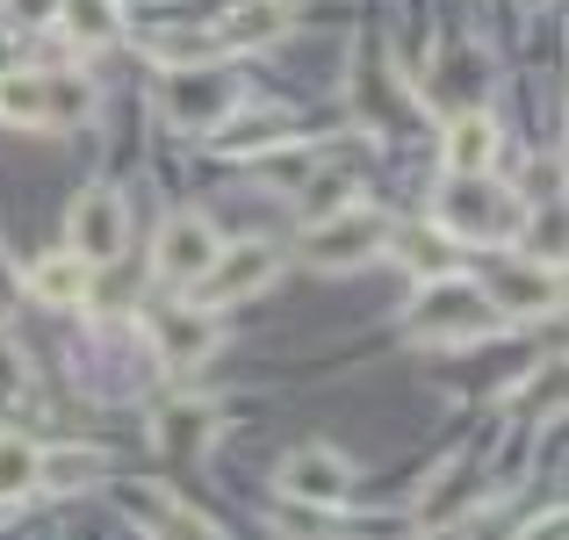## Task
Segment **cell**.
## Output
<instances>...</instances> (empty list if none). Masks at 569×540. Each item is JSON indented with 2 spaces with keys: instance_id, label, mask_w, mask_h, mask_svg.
<instances>
[{
  "instance_id": "10",
  "label": "cell",
  "mask_w": 569,
  "mask_h": 540,
  "mask_svg": "<svg viewBox=\"0 0 569 540\" xmlns=\"http://www.w3.org/2000/svg\"><path fill=\"white\" fill-rule=\"evenodd\" d=\"M152 347L167 368H202V353L217 347V332H209V310H159L152 318Z\"/></svg>"
},
{
  "instance_id": "6",
  "label": "cell",
  "mask_w": 569,
  "mask_h": 540,
  "mask_svg": "<svg viewBox=\"0 0 569 540\" xmlns=\"http://www.w3.org/2000/svg\"><path fill=\"white\" fill-rule=\"evenodd\" d=\"M231 109H238V80L223 66H181L167 80V116L181 130H217V123H231Z\"/></svg>"
},
{
  "instance_id": "3",
  "label": "cell",
  "mask_w": 569,
  "mask_h": 540,
  "mask_svg": "<svg viewBox=\"0 0 569 540\" xmlns=\"http://www.w3.org/2000/svg\"><path fill=\"white\" fill-rule=\"evenodd\" d=\"M382 246H389V217L368 209V202H339V209H325V217H310V231H303V252L318 267H361V260H376Z\"/></svg>"
},
{
  "instance_id": "7",
  "label": "cell",
  "mask_w": 569,
  "mask_h": 540,
  "mask_svg": "<svg viewBox=\"0 0 569 540\" xmlns=\"http://www.w3.org/2000/svg\"><path fill=\"white\" fill-rule=\"evenodd\" d=\"M66 238H72V252H80L87 267H109V260H123L130 217H123V202H116V188H87L80 202H72V223H66Z\"/></svg>"
},
{
  "instance_id": "20",
  "label": "cell",
  "mask_w": 569,
  "mask_h": 540,
  "mask_svg": "<svg viewBox=\"0 0 569 540\" xmlns=\"http://www.w3.org/2000/svg\"><path fill=\"white\" fill-rule=\"evenodd\" d=\"M58 14V0H8V22L14 29H43Z\"/></svg>"
},
{
  "instance_id": "8",
  "label": "cell",
  "mask_w": 569,
  "mask_h": 540,
  "mask_svg": "<svg viewBox=\"0 0 569 540\" xmlns=\"http://www.w3.org/2000/svg\"><path fill=\"white\" fill-rule=\"evenodd\" d=\"M217 246H223V238H217V223H209L202 209H181V217H167V231H159V252H152V260H159V281H181V289H188V281L209 267V252H217Z\"/></svg>"
},
{
  "instance_id": "2",
  "label": "cell",
  "mask_w": 569,
  "mask_h": 540,
  "mask_svg": "<svg viewBox=\"0 0 569 540\" xmlns=\"http://www.w3.org/2000/svg\"><path fill=\"white\" fill-rule=\"evenodd\" d=\"M411 332L418 339H432V347H461V339H490L498 332V303H490V289L483 281H469V274H432L426 289H418V303H411Z\"/></svg>"
},
{
  "instance_id": "12",
  "label": "cell",
  "mask_w": 569,
  "mask_h": 540,
  "mask_svg": "<svg viewBox=\"0 0 569 540\" xmlns=\"http://www.w3.org/2000/svg\"><path fill=\"white\" fill-rule=\"evenodd\" d=\"M289 0H238L231 14H223V29H209L217 37V51H246V43H274L281 29H289Z\"/></svg>"
},
{
  "instance_id": "16",
  "label": "cell",
  "mask_w": 569,
  "mask_h": 540,
  "mask_svg": "<svg viewBox=\"0 0 569 540\" xmlns=\"http://www.w3.org/2000/svg\"><path fill=\"white\" fill-rule=\"evenodd\" d=\"M101 476V454L87 447H58V454H37V483L43 490H87Z\"/></svg>"
},
{
  "instance_id": "17",
  "label": "cell",
  "mask_w": 569,
  "mask_h": 540,
  "mask_svg": "<svg viewBox=\"0 0 569 540\" xmlns=\"http://www.w3.org/2000/svg\"><path fill=\"white\" fill-rule=\"evenodd\" d=\"M22 490H37V447L22 432H0V504L22 498Z\"/></svg>"
},
{
  "instance_id": "5",
  "label": "cell",
  "mask_w": 569,
  "mask_h": 540,
  "mask_svg": "<svg viewBox=\"0 0 569 540\" xmlns=\"http://www.w3.org/2000/svg\"><path fill=\"white\" fill-rule=\"evenodd\" d=\"M274 490L296 498V504H310V512H339V504L353 498V461L332 454V447H296V454L281 461Z\"/></svg>"
},
{
  "instance_id": "22",
  "label": "cell",
  "mask_w": 569,
  "mask_h": 540,
  "mask_svg": "<svg viewBox=\"0 0 569 540\" xmlns=\"http://www.w3.org/2000/svg\"><path fill=\"white\" fill-rule=\"evenodd\" d=\"M527 8H548V0H527Z\"/></svg>"
},
{
  "instance_id": "19",
  "label": "cell",
  "mask_w": 569,
  "mask_h": 540,
  "mask_svg": "<svg viewBox=\"0 0 569 540\" xmlns=\"http://www.w3.org/2000/svg\"><path fill=\"white\" fill-rule=\"evenodd\" d=\"M498 310H556V274H505L490 289Z\"/></svg>"
},
{
  "instance_id": "13",
  "label": "cell",
  "mask_w": 569,
  "mask_h": 540,
  "mask_svg": "<svg viewBox=\"0 0 569 540\" xmlns=\"http://www.w3.org/2000/svg\"><path fill=\"white\" fill-rule=\"evenodd\" d=\"M0 123L8 130H51V80L43 72H0Z\"/></svg>"
},
{
  "instance_id": "4",
  "label": "cell",
  "mask_w": 569,
  "mask_h": 540,
  "mask_svg": "<svg viewBox=\"0 0 569 540\" xmlns=\"http://www.w3.org/2000/svg\"><path fill=\"white\" fill-rule=\"evenodd\" d=\"M274 252L260 246V238H246V246H217L209 252V267L188 281L194 289V310H231V303H246V296H260L267 281H274Z\"/></svg>"
},
{
  "instance_id": "9",
  "label": "cell",
  "mask_w": 569,
  "mask_h": 540,
  "mask_svg": "<svg viewBox=\"0 0 569 540\" xmlns=\"http://www.w3.org/2000/svg\"><path fill=\"white\" fill-rule=\"evenodd\" d=\"M29 296H37L43 310H72V303H87V289H94V267L80 260V252H43L37 267H29V281H22Z\"/></svg>"
},
{
  "instance_id": "21",
  "label": "cell",
  "mask_w": 569,
  "mask_h": 540,
  "mask_svg": "<svg viewBox=\"0 0 569 540\" xmlns=\"http://www.w3.org/2000/svg\"><path fill=\"white\" fill-rule=\"evenodd\" d=\"M14 296H22V274H14V267L0 260V318H8V310H14Z\"/></svg>"
},
{
  "instance_id": "15",
  "label": "cell",
  "mask_w": 569,
  "mask_h": 540,
  "mask_svg": "<svg viewBox=\"0 0 569 540\" xmlns=\"http://www.w3.org/2000/svg\"><path fill=\"white\" fill-rule=\"evenodd\" d=\"M209 426H217V418H209L202 403H173V411L159 418V447H167L173 461H188V454H202V447H209Z\"/></svg>"
},
{
  "instance_id": "11",
  "label": "cell",
  "mask_w": 569,
  "mask_h": 540,
  "mask_svg": "<svg viewBox=\"0 0 569 540\" xmlns=\"http://www.w3.org/2000/svg\"><path fill=\"white\" fill-rule=\"evenodd\" d=\"M440 159H447V173H490L498 167V123H490L483 109L455 116L447 138H440Z\"/></svg>"
},
{
  "instance_id": "14",
  "label": "cell",
  "mask_w": 569,
  "mask_h": 540,
  "mask_svg": "<svg viewBox=\"0 0 569 540\" xmlns=\"http://www.w3.org/2000/svg\"><path fill=\"white\" fill-rule=\"evenodd\" d=\"M51 22L66 29L72 43L101 51V43H116V29H123V8H116V0H58V14H51Z\"/></svg>"
},
{
  "instance_id": "1",
  "label": "cell",
  "mask_w": 569,
  "mask_h": 540,
  "mask_svg": "<svg viewBox=\"0 0 569 540\" xmlns=\"http://www.w3.org/2000/svg\"><path fill=\"white\" fill-rule=\"evenodd\" d=\"M440 231L461 246H512L527 231V202L490 188V173H455L440 188Z\"/></svg>"
},
{
  "instance_id": "18",
  "label": "cell",
  "mask_w": 569,
  "mask_h": 540,
  "mask_svg": "<svg viewBox=\"0 0 569 540\" xmlns=\"http://www.w3.org/2000/svg\"><path fill=\"white\" fill-rule=\"evenodd\" d=\"M43 80H51V130L87 123V109H94V87H87L80 72H43Z\"/></svg>"
}]
</instances>
